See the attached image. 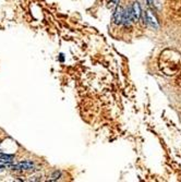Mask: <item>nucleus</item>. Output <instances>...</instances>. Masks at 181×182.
I'll return each mask as SVG.
<instances>
[{
  "mask_svg": "<svg viewBox=\"0 0 181 182\" xmlns=\"http://www.w3.org/2000/svg\"><path fill=\"white\" fill-rule=\"evenodd\" d=\"M111 1H112V2H115V4L117 2V0H111Z\"/></svg>",
  "mask_w": 181,
  "mask_h": 182,
  "instance_id": "8",
  "label": "nucleus"
},
{
  "mask_svg": "<svg viewBox=\"0 0 181 182\" xmlns=\"http://www.w3.org/2000/svg\"><path fill=\"white\" fill-rule=\"evenodd\" d=\"M145 22H146L151 27H153V29H159V23H158L156 17H155L152 13V11H149V10L145 12Z\"/></svg>",
  "mask_w": 181,
  "mask_h": 182,
  "instance_id": "2",
  "label": "nucleus"
},
{
  "mask_svg": "<svg viewBox=\"0 0 181 182\" xmlns=\"http://www.w3.org/2000/svg\"><path fill=\"white\" fill-rule=\"evenodd\" d=\"M122 19H123V9L121 7H117L114 14V21L116 24H121L122 23Z\"/></svg>",
  "mask_w": 181,
  "mask_h": 182,
  "instance_id": "4",
  "label": "nucleus"
},
{
  "mask_svg": "<svg viewBox=\"0 0 181 182\" xmlns=\"http://www.w3.org/2000/svg\"><path fill=\"white\" fill-rule=\"evenodd\" d=\"M61 177V171H58V170H56L54 174H51V181H56V180H58V179Z\"/></svg>",
  "mask_w": 181,
  "mask_h": 182,
  "instance_id": "6",
  "label": "nucleus"
},
{
  "mask_svg": "<svg viewBox=\"0 0 181 182\" xmlns=\"http://www.w3.org/2000/svg\"><path fill=\"white\" fill-rule=\"evenodd\" d=\"M159 69L165 74L173 75L178 73L181 66V55L175 49H165L161 54Z\"/></svg>",
  "mask_w": 181,
  "mask_h": 182,
  "instance_id": "1",
  "label": "nucleus"
},
{
  "mask_svg": "<svg viewBox=\"0 0 181 182\" xmlns=\"http://www.w3.org/2000/svg\"><path fill=\"white\" fill-rule=\"evenodd\" d=\"M176 82H177V84L179 85V86H181V72L178 74L177 76V80H176Z\"/></svg>",
  "mask_w": 181,
  "mask_h": 182,
  "instance_id": "7",
  "label": "nucleus"
},
{
  "mask_svg": "<svg viewBox=\"0 0 181 182\" xmlns=\"http://www.w3.org/2000/svg\"><path fill=\"white\" fill-rule=\"evenodd\" d=\"M132 17H133L134 22L139 21V19L141 17V7L138 2H134L133 6H132Z\"/></svg>",
  "mask_w": 181,
  "mask_h": 182,
  "instance_id": "5",
  "label": "nucleus"
},
{
  "mask_svg": "<svg viewBox=\"0 0 181 182\" xmlns=\"http://www.w3.org/2000/svg\"><path fill=\"white\" fill-rule=\"evenodd\" d=\"M12 170H19V171H26L32 170L34 168V164L32 162H21L14 166H11Z\"/></svg>",
  "mask_w": 181,
  "mask_h": 182,
  "instance_id": "3",
  "label": "nucleus"
}]
</instances>
